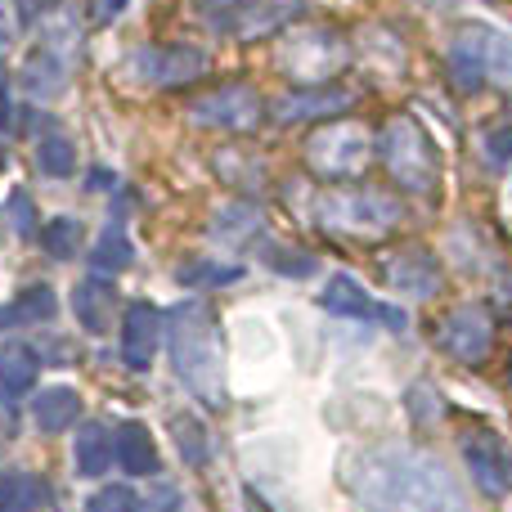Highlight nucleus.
<instances>
[{"label": "nucleus", "mask_w": 512, "mask_h": 512, "mask_svg": "<svg viewBox=\"0 0 512 512\" xmlns=\"http://www.w3.org/2000/svg\"><path fill=\"white\" fill-rule=\"evenodd\" d=\"M32 414H36V423H41L45 432H63V427H72L81 418V396L72 387H50V391L36 396Z\"/></svg>", "instance_id": "obj_19"}, {"label": "nucleus", "mask_w": 512, "mask_h": 512, "mask_svg": "<svg viewBox=\"0 0 512 512\" xmlns=\"http://www.w3.org/2000/svg\"><path fill=\"white\" fill-rule=\"evenodd\" d=\"M113 459L122 463L126 472L144 477V472H158V445H153L149 427L144 423H122L113 436Z\"/></svg>", "instance_id": "obj_16"}, {"label": "nucleus", "mask_w": 512, "mask_h": 512, "mask_svg": "<svg viewBox=\"0 0 512 512\" xmlns=\"http://www.w3.org/2000/svg\"><path fill=\"white\" fill-rule=\"evenodd\" d=\"M324 310L328 315H342V319H378V324L387 328H405V315H400L396 306H382V301H373L369 292L360 288V283L351 279V274H337V279H328L324 288Z\"/></svg>", "instance_id": "obj_12"}, {"label": "nucleus", "mask_w": 512, "mask_h": 512, "mask_svg": "<svg viewBox=\"0 0 512 512\" xmlns=\"http://www.w3.org/2000/svg\"><path fill=\"white\" fill-rule=\"evenodd\" d=\"M149 512H185V504H180V490H162V495L153 499Z\"/></svg>", "instance_id": "obj_33"}, {"label": "nucleus", "mask_w": 512, "mask_h": 512, "mask_svg": "<svg viewBox=\"0 0 512 512\" xmlns=\"http://www.w3.org/2000/svg\"><path fill=\"white\" fill-rule=\"evenodd\" d=\"M297 9H301V0H248V5L234 14L230 32L234 36H265V32L288 23Z\"/></svg>", "instance_id": "obj_17"}, {"label": "nucleus", "mask_w": 512, "mask_h": 512, "mask_svg": "<svg viewBox=\"0 0 512 512\" xmlns=\"http://www.w3.org/2000/svg\"><path fill=\"white\" fill-rule=\"evenodd\" d=\"M346 59H351L346 41L328 27H306V32L288 36L279 45V68L301 86H324L328 77H337L346 68Z\"/></svg>", "instance_id": "obj_6"}, {"label": "nucleus", "mask_w": 512, "mask_h": 512, "mask_svg": "<svg viewBox=\"0 0 512 512\" xmlns=\"http://www.w3.org/2000/svg\"><path fill=\"white\" fill-rule=\"evenodd\" d=\"M45 481L41 477H5L0 481V512H36L45 504Z\"/></svg>", "instance_id": "obj_22"}, {"label": "nucleus", "mask_w": 512, "mask_h": 512, "mask_svg": "<svg viewBox=\"0 0 512 512\" xmlns=\"http://www.w3.org/2000/svg\"><path fill=\"white\" fill-rule=\"evenodd\" d=\"M382 167L409 194H432L441 185V149L427 135V126H418L414 117H391L378 135Z\"/></svg>", "instance_id": "obj_4"}, {"label": "nucleus", "mask_w": 512, "mask_h": 512, "mask_svg": "<svg viewBox=\"0 0 512 512\" xmlns=\"http://www.w3.org/2000/svg\"><path fill=\"white\" fill-rule=\"evenodd\" d=\"M445 68H450V81L463 95H477L490 81L512 86V32H499L486 23H463L450 41Z\"/></svg>", "instance_id": "obj_3"}, {"label": "nucleus", "mask_w": 512, "mask_h": 512, "mask_svg": "<svg viewBox=\"0 0 512 512\" xmlns=\"http://www.w3.org/2000/svg\"><path fill=\"white\" fill-rule=\"evenodd\" d=\"M315 225L342 239H382L400 225V203L382 189H333L315 198Z\"/></svg>", "instance_id": "obj_5"}, {"label": "nucleus", "mask_w": 512, "mask_h": 512, "mask_svg": "<svg viewBox=\"0 0 512 512\" xmlns=\"http://www.w3.org/2000/svg\"><path fill=\"white\" fill-rule=\"evenodd\" d=\"M239 265H194V270H185L189 283H234L239 279Z\"/></svg>", "instance_id": "obj_31"}, {"label": "nucleus", "mask_w": 512, "mask_h": 512, "mask_svg": "<svg viewBox=\"0 0 512 512\" xmlns=\"http://www.w3.org/2000/svg\"><path fill=\"white\" fill-rule=\"evenodd\" d=\"M86 512H140V499H135V490H126V486H108L90 499Z\"/></svg>", "instance_id": "obj_29"}, {"label": "nucleus", "mask_w": 512, "mask_h": 512, "mask_svg": "<svg viewBox=\"0 0 512 512\" xmlns=\"http://www.w3.org/2000/svg\"><path fill=\"white\" fill-rule=\"evenodd\" d=\"M387 283L396 292H405V297H436V288H441V265H436V256L427 252H400L387 261Z\"/></svg>", "instance_id": "obj_15"}, {"label": "nucleus", "mask_w": 512, "mask_h": 512, "mask_svg": "<svg viewBox=\"0 0 512 512\" xmlns=\"http://www.w3.org/2000/svg\"><path fill=\"white\" fill-rule=\"evenodd\" d=\"M108 463H113V441H108V432L99 423H86V432L77 436V468L86 477H99Z\"/></svg>", "instance_id": "obj_23"}, {"label": "nucleus", "mask_w": 512, "mask_h": 512, "mask_svg": "<svg viewBox=\"0 0 512 512\" xmlns=\"http://www.w3.org/2000/svg\"><path fill=\"white\" fill-rule=\"evenodd\" d=\"M5 212H9V221H14V234H32L36 230V207H32V198L23 194V189H14L9 194V203H5Z\"/></svg>", "instance_id": "obj_30"}, {"label": "nucleus", "mask_w": 512, "mask_h": 512, "mask_svg": "<svg viewBox=\"0 0 512 512\" xmlns=\"http://www.w3.org/2000/svg\"><path fill=\"white\" fill-rule=\"evenodd\" d=\"M41 239H45V252L59 256V261H68V256L77 252V243H81V225H77V221H68V216H59V221L45 225Z\"/></svg>", "instance_id": "obj_28"}, {"label": "nucleus", "mask_w": 512, "mask_h": 512, "mask_svg": "<svg viewBox=\"0 0 512 512\" xmlns=\"http://www.w3.org/2000/svg\"><path fill=\"white\" fill-rule=\"evenodd\" d=\"M171 436H176L185 463H207L212 441H207V432H203V423H198V418H171Z\"/></svg>", "instance_id": "obj_27"}, {"label": "nucleus", "mask_w": 512, "mask_h": 512, "mask_svg": "<svg viewBox=\"0 0 512 512\" xmlns=\"http://www.w3.org/2000/svg\"><path fill=\"white\" fill-rule=\"evenodd\" d=\"M207 54L194 50V45H153V50H140V59H135V72H140V81H149V86H189V81H198L207 72Z\"/></svg>", "instance_id": "obj_11"}, {"label": "nucleus", "mask_w": 512, "mask_h": 512, "mask_svg": "<svg viewBox=\"0 0 512 512\" xmlns=\"http://www.w3.org/2000/svg\"><path fill=\"white\" fill-rule=\"evenodd\" d=\"M171 364L189 382V391L221 400V337L212 310L198 301L171 310Z\"/></svg>", "instance_id": "obj_2"}, {"label": "nucleus", "mask_w": 512, "mask_h": 512, "mask_svg": "<svg viewBox=\"0 0 512 512\" xmlns=\"http://www.w3.org/2000/svg\"><path fill=\"white\" fill-rule=\"evenodd\" d=\"M36 373H41V360L32 355V346H5L0 351V387H5V396L36 387Z\"/></svg>", "instance_id": "obj_20"}, {"label": "nucleus", "mask_w": 512, "mask_h": 512, "mask_svg": "<svg viewBox=\"0 0 512 512\" xmlns=\"http://www.w3.org/2000/svg\"><path fill=\"white\" fill-rule=\"evenodd\" d=\"M270 265L274 270H283V274H310L315 270V261H310V256H301V252H270Z\"/></svg>", "instance_id": "obj_32"}, {"label": "nucleus", "mask_w": 512, "mask_h": 512, "mask_svg": "<svg viewBox=\"0 0 512 512\" xmlns=\"http://www.w3.org/2000/svg\"><path fill=\"white\" fill-rule=\"evenodd\" d=\"M23 86L32 90L36 99H50V95H59V90H63V63L54 59L50 50H41V54H36V59L23 68Z\"/></svg>", "instance_id": "obj_24"}, {"label": "nucleus", "mask_w": 512, "mask_h": 512, "mask_svg": "<svg viewBox=\"0 0 512 512\" xmlns=\"http://www.w3.org/2000/svg\"><path fill=\"white\" fill-rule=\"evenodd\" d=\"M131 243H126L122 230H104V239L90 248V265H95V274H117L131 265Z\"/></svg>", "instance_id": "obj_25"}, {"label": "nucleus", "mask_w": 512, "mask_h": 512, "mask_svg": "<svg viewBox=\"0 0 512 512\" xmlns=\"http://www.w3.org/2000/svg\"><path fill=\"white\" fill-rule=\"evenodd\" d=\"M122 5H126V0H95V18H99V23H108V18H113Z\"/></svg>", "instance_id": "obj_34"}, {"label": "nucleus", "mask_w": 512, "mask_h": 512, "mask_svg": "<svg viewBox=\"0 0 512 512\" xmlns=\"http://www.w3.org/2000/svg\"><path fill=\"white\" fill-rule=\"evenodd\" d=\"M346 486L369 512H468L454 472L409 445H378L351 454Z\"/></svg>", "instance_id": "obj_1"}, {"label": "nucleus", "mask_w": 512, "mask_h": 512, "mask_svg": "<svg viewBox=\"0 0 512 512\" xmlns=\"http://www.w3.org/2000/svg\"><path fill=\"white\" fill-rule=\"evenodd\" d=\"M158 333H162V315L149 301H135L122 315V355L135 369H149L153 351H158Z\"/></svg>", "instance_id": "obj_14"}, {"label": "nucleus", "mask_w": 512, "mask_h": 512, "mask_svg": "<svg viewBox=\"0 0 512 512\" xmlns=\"http://www.w3.org/2000/svg\"><path fill=\"white\" fill-rule=\"evenodd\" d=\"M36 162H41L45 176L63 180V176H72V171H77V149H72L68 135H45L41 149H36Z\"/></svg>", "instance_id": "obj_26"}, {"label": "nucleus", "mask_w": 512, "mask_h": 512, "mask_svg": "<svg viewBox=\"0 0 512 512\" xmlns=\"http://www.w3.org/2000/svg\"><path fill=\"white\" fill-rule=\"evenodd\" d=\"M261 113H265L261 95L252 86H243V81L212 90V95L194 99V108H189V117L198 126H221V131H252L261 122Z\"/></svg>", "instance_id": "obj_9"}, {"label": "nucleus", "mask_w": 512, "mask_h": 512, "mask_svg": "<svg viewBox=\"0 0 512 512\" xmlns=\"http://www.w3.org/2000/svg\"><path fill=\"white\" fill-rule=\"evenodd\" d=\"M508 378H512V369H508Z\"/></svg>", "instance_id": "obj_35"}, {"label": "nucleus", "mask_w": 512, "mask_h": 512, "mask_svg": "<svg viewBox=\"0 0 512 512\" xmlns=\"http://www.w3.org/2000/svg\"><path fill=\"white\" fill-rule=\"evenodd\" d=\"M459 450H463V468L472 472V481L490 499H504L512 490V450L504 445V436L486 432V427H472V432H463Z\"/></svg>", "instance_id": "obj_8"}, {"label": "nucleus", "mask_w": 512, "mask_h": 512, "mask_svg": "<svg viewBox=\"0 0 512 512\" xmlns=\"http://www.w3.org/2000/svg\"><path fill=\"white\" fill-rule=\"evenodd\" d=\"M436 342H441V351L454 355V360L481 364L490 355V346H495V319H490L481 306H459L445 315Z\"/></svg>", "instance_id": "obj_10"}, {"label": "nucleus", "mask_w": 512, "mask_h": 512, "mask_svg": "<svg viewBox=\"0 0 512 512\" xmlns=\"http://www.w3.org/2000/svg\"><path fill=\"white\" fill-rule=\"evenodd\" d=\"M50 315H54V292L45 288V283H36V288H23L5 310H0V328H9V324H41V319H50Z\"/></svg>", "instance_id": "obj_21"}, {"label": "nucleus", "mask_w": 512, "mask_h": 512, "mask_svg": "<svg viewBox=\"0 0 512 512\" xmlns=\"http://www.w3.org/2000/svg\"><path fill=\"white\" fill-rule=\"evenodd\" d=\"M342 108H351V90H328V86H297L288 99H279L274 104V117L279 122H324V117L342 113Z\"/></svg>", "instance_id": "obj_13"}, {"label": "nucleus", "mask_w": 512, "mask_h": 512, "mask_svg": "<svg viewBox=\"0 0 512 512\" xmlns=\"http://www.w3.org/2000/svg\"><path fill=\"white\" fill-rule=\"evenodd\" d=\"M72 306H77V319L86 333H104L113 324V288L104 279H86L72 292Z\"/></svg>", "instance_id": "obj_18"}, {"label": "nucleus", "mask_w": 512, "mask_h": 512, "mask_svg": "<svg viewBox=\"0 0 512 512\" xmlns=\"http://www.w3.org/2000/svg\"><path fill=\"white\" fill-rule=\"evenodd\" d=\"M369 158H373V140L360 122H328L306 140L310 171H319V176H328V180L360 176V171L369 167Z\"/></svg>", "instance_id": "obj_7"}]
</instances>
